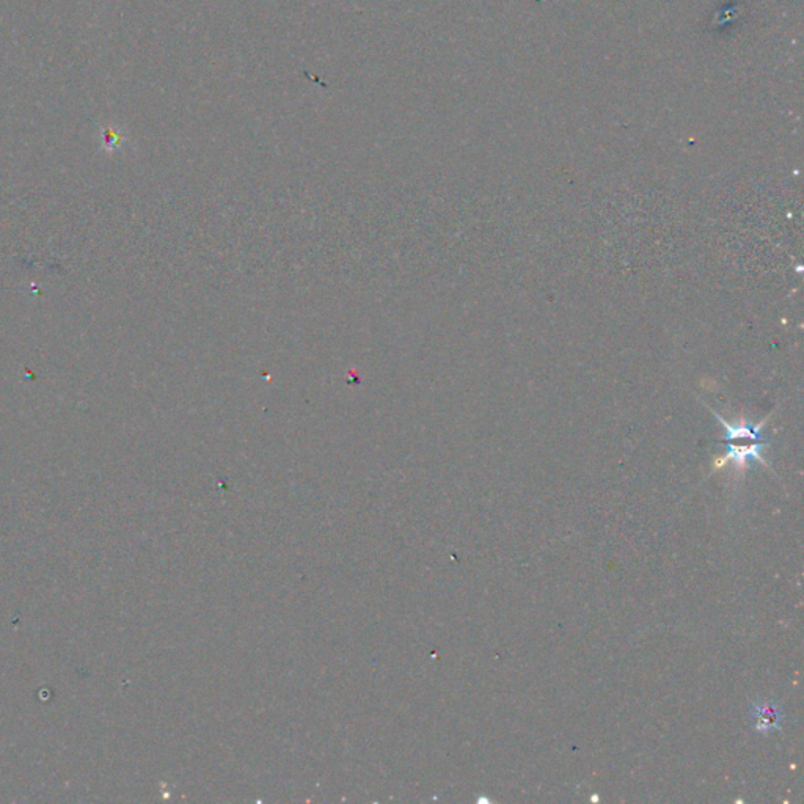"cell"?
<instances>
[{"mask_svg":"<svg viewBox=\"0 0 804 804\" xmlns=\"http://www.w3.org/2000/svg\"><path fill=\"white\" fill-rule=\"evenodd\" d=\"M715 416L726 429L725 445L727 448V458L733 459L738 469L747 467L749 459L759 460L763 466H767V460L762 456V449L767 448V444L760 437V429H762L763 423L767 420H763L758 426L748 425L747 422L738 423V425H729L718 414H715Z\"/></svg>","mask_w":804,"mask_h":804,"instance_id":"cell-1","label":"cell"},{"mask_svg":"<svg viewBox=\"0 0 804 804\" xmlns=\"http://www.w3.org/2000/svg\"><path fill=\"white\" fill-rule=\"evenodd\" d=\"M749 722L755 733L767 734L778 733L784 726V711L777 701H755L749 705Z\"/></svg>","mask_w":804,"mask_h":804,"instance_id":"cell-2","label":"cell"}]
</instances>
